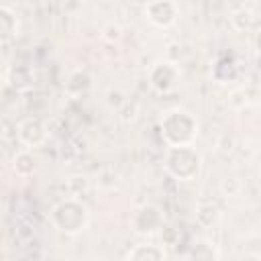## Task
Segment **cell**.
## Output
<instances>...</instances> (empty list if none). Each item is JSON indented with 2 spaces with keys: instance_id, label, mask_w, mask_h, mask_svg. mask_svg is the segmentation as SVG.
<instances>
[{
  "instance_id": "obj_1",
  "label": "cell",
  "mask_w": 261,
  "mask_h": 261,
  "mask_svg": "<svg viewBox=\"0 0 261 261\" xmlns=\"http://www.w3.org/2000/svg\"><path fill=\"white\" fill-rule=\"evenodd\" d=\"M159 135L167 147H184V145H194L198 133H200V122L194 112L181 108V106H171L159 114L157 120Z\"/></svg>"
},
{
  "instance_id": "obj_2",
  "label": "cell",
  "mask_w": 261,
  "mask_h": 261,
  "mask_svg": "<svg viewBox=\"0 0 261 261\" xmlns=\"http://www.w3.org/2000/svg\"><path fill=\"white\" fill-rule=\"evenodd\" d=\"M204 159L202 153L194 145H184V147H167L163 155V169L167 175H171L179 184H190L196 181L202 173Z\"/></svg>"
},
{
  "instance_id": "obj_3",
  "label": "cell",
  "mask_w": 261,
  "mask_h": 261,
  "mask_svg": "<svg viewBox=\"0 0 261 261\" xmlns=\"http://www.w3.org/2000/svg\"><path fill=\"white\" fill-rule=\"evenodd\" d=\"M49 220H51V226L61 232V234H69V237H75L80 232H84L90 224V208L77 200V198H63L59 200L51 212H49Z\"/></svg>"
},
{
  "instance_id": "obj_4",
  "label": "cell",
  "mask_w": 261,
  "mask_h": 261,
  "mask_svg": "<svg viewBox=\"0 0 261 261\" xmlns=\"http://www.w3.org/2000/svg\"><path fill=\"white\" fill-rule=\"evenodd\" d=\"M165 226V216L161 212L159 206L155 204H143L137 206L130 214V230L137 237H155L161 232V228Z\"/></svg>"
},
{
  "instance_id": "obj_5",
  "label": "cell",
  "mask_w": 261,
  "mask_h": 261,
  "mask_svg": "<svg viewBox=\"0 0 261 261\" xmlns=\"http://www.w3.org/2000/svg\"><path fill=\"white\" fill-rule=\"evenodd\" d=\"M179 77H181L179 65L175 61H169V59L155 61L149 67V73H147L149 86L157 94H169V92H173L177 88V84H179Z\"/></svg>"
},
{
  "instance_id": "obj_6",
  "label": "cell",
  "mask_w": 261,
  "mask_h": 261,
  "mask_svg": "<svg viewBox=\"0 0 261 261\" xmlns=\"http://www.w3.org/2000/svg\"><path fill=\"white\" fill-rule=\"evenodd\" d=\"M145 18L157 29H171L179 18V6L171 0H153L145 4Z\"/></svg>"
},
{
  "instance_id": "obj_7",
  "label": "cell",
  "mask_w": 261,
  "mask_h": 261,
  "mask_svg": "<svg viewBox=\"0 0 261 261\" xmlns=\"http://www.w3.org/2000/svg\"><path fill=\"white\" fill-rule=\"evenodd\" d=\"M16 135H18L20 145H24L29 151L41 147L47 141V137H49L47 124L41 118H37V116H29V118L20 120V124L16 128Z\"/></svg>"
},
{
  "instance_id": "obj_8",
  "label": "cell",
  "mask_w": 261,
  "mask_h": 261,
  "mask_svg": "<svg viewBox=\"0 0 261 261\" xmlns=\"http://www.w3.org/2000/svg\"><path fill=\"white\" fill-rule=\"evenodd\" d=\"M186 261H220V249L212 239L198 237L188 247Z\"/></svg>"
},
{
  "instance_id": "obj_9",
  "label": "cell",
  "mask_w": 261,
  "mask_h": 261,
  "mask_svg": "<svg viewBox=\"0 0 261 261\" xmlns=\"http://www.w3.org/2000/svg\"><path fill=\"white\" fill-rule=\"evenodd\" d=\"M126 261H167V253L161 245L143 241V243H137L130 247Z\"/></svg>"
},
{
  "instance_id": "obj_10",
  "label": "cell",
  "mask_w": 261,
  "mask_h": 261,
  "mask_svg": "<svg viewBox=\"0 0 261 261\" xmlns=\"http://www.w3.org/2000/svg\"><path fill=\"white\" fill-rule=\"evenodd\" d=\"M18 31H20L18 14L8 6H0V45H6L12 39H16Z\"/></svg>"
},
{
  "instance_id": "obj_11",
  "label": "cell",
  "mask_w": 261,
  "mask_h": 261,
  "mask_svg": "<svg viewBox=\"0 0 261 261\" xmlns=\"http://www.w3.org/2000/svg\"><path fill=\"white\" fill-rule=\"evenodd\" d=\"M12 171H14L18 177H22V179L31 177V175L37 171V157L33 155V151H29V149L18 151V153L12 157Z\"/></svg>"
},
{
  "instance_id": "obj_12",
  "label": "cell",
  "mask_w": 261,
  "mask_h": 261,
  "mask_svg": "<svg viewBox=\"0 0 261 261\" xmlns=\"http://www.w3.org/2000/svg\"><path fill=\"white\" fill-rule=\"evenodd\" d=\"M237 75H239V69H237V63H234L230 57H220V59L212 65V77H214L218 84L234 82Z\"/></svg>"
},
{
  "instance_id": "obj_13",
  "label": "cell",
  "mask_w": 261,
  "mask_h": 261,
  "mask_svg": "<svg viewBox=\"0 0 261 261\" xmlns=\"http://www.w3.org/2000/svg\"><path fill=\"white\" fill-rule=\"evenodd\" d=\"M230 24L237 29V31H249V29H253L255 24H257V16L249 10V8H245V6H239L232 14H230Z\"/></svg>"
},
{
  "instance_id": "obj_14",
  "label": "cell",
  "mask_w": 261,
  "mask_h": 261,
  "mask_svg": "<svg viewBox=\"0 0 261 261\" xmlns=\"http://www.w3.org/2000/svg\"><path fill=\"white\" fill-rule=\"evenodd\" d=\"M118 114H120V118L124 122H133L137 118V114H139V104L133 102V100H124V104L118 108Z\"/></svg>"
},
{
  "instance_id": "obj_15",
  "label": "cell",
  "mask_w": 261,
  "mask_h": 261,
  "mask_svg": "<svg viewBox=\"0 0 261 261\" xmlns=\"http://www.w3.org/2000/svg\"><path fill=\"white\" fill-rule=\"evenodd\" d=\"M120 35H122V29H120L118 24H114V22L106 24V29H104V39H108V41H118Z\"/></svg>"
},
{
  "instance_id": "obj_16",
  "label": "cell",
  "mask_w": 261,
  "mask_h": 261,
  "mask_svg": "<svg viewBox=\"0 0 261 261\" xmlns=\"http://www.w3.org/2000/svg\"><path fill=\"white\" fill-rule=\"evenodd\" d=\"M2 133H4V130H2V122H0V137H2Z\"/></svg>"
}]
</instances>
